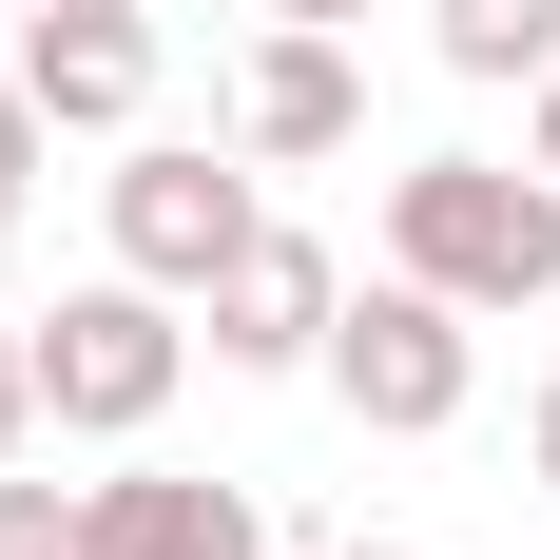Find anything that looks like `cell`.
I'll return each mask as SVG.
<instances>
[{
    "label": "cell",
    "mask_w": 560,
    "mask_h": 560,
    "mask_svg": "<svg viewBox=\"0 0 560 560\" xmlns=\"http://www.w3.org/2000/svg\"><path fill=\"white\" fill-rule=\"evenodd\" d=\"M541 174H560V58H541Z\"/></svg>",
    "instance_id": "9a60e30c"
},
{
    "label": "cell",
    "mask_w": 560,
    "mask_h": 560,
    "mask_svg": "<svg viewBox=\"0 0 560 560\" xmlns=\"http://www.w3.org/2000/svg\"><path fill=\"white\" fill-rule=\"evenodd\" d=\"M483 310H445L425 271H387V290H348L329 310V387H348V425H387V445H425V425H464V387H483Z\"/></svg>",
    "instance_id": "3957f363"
},
{
    "label": "cell",
    "mask_w": 560,
    "mask_h": 560,
    "mask_svg": "<svg viewBox=\"0 0 560 560\" xmlns=\"http://www.w3.org/2000/svg\"><path fill=\"white\" fill-rule=\"evenodd\" d=\"M0 20H20V0H0Z\"/></svg>",
    "instance_id": "e0dca14e"
},
{
    "label": "cell",
    "mask_w": 560,
    "mask_h": 560,
    "mask_svg": "<svg viewBox=\"0 0 560 560\" xmlns=\"http://www.w3.org/2000/svg\"><path fill=\"white\" fill-rule=\"evenodd\" d=\"M194 310H213V368H329V310H348V271L310 252V232H252V252L194 290Z\"/></svg>",
    "instance_id": "8992f818"
},
{
    "label": "cell",
    "mask_w": 560,
    "mask_h": 560,
    "mask_svg": "<svg viewBox=\"0 0 560 560\" xmlns=\"http://www.w3.org/2000/svg\"><path fill=\"white\" fill-rule=\"evenodd\" d=\"M20 348H39V425H78V445H136V425L174 406V368H194V329H174V290H155V271L58 290Z\"/></svg>",
    "instance_id": "7a4b0ae2"
},
{
    "label": "cell",
    "mask_w": 560,
    "mask_h": 560,
    "mask_svg": "<svg viewBox=\"0 0 560 560\" xmlns=\"http://www.w3.org/2000/svg\"><path fill=\"white\" fill-rule=\"evenodd\" d=\"M0 232H20V213H0Z\"/></svg>",
    "instance_id": "ac0fdd59"
},
{
    "label": "cell",
    "mask_w": 560,
    "mask_h": 560,
    "mask_svg": "<svg viewBox=\"0 0 560 560\" xmlns=\"http://www.w3.org/2000/svg\"><path fill=\"white\" fill-rule=\"evenodd\" d=\"M271 20H329V39H348V20H368V0H271Z\"/></svg>",
    "instance_id": "5bb4252c"
},
{
    "label": "cell",
    "mask_w": 560,
    "mask_h": 560,
    "mask_svg": "<svg viewBox=\"0 0 560 560\" xmlns=\"http://www.w3.org/2000/svg\"><path fill=\"white\" fill-rule=\"evenodd\" d=\"M425 39H445V78H483V97H541V58H560V0H425Z\"/></svg>",
    "instance_id": "9c48e42d"
},
{
    "label": "cell",
    "mask_w": 560,
    "mask_h": 560,
    "mask_svg": "<svg viewBox=\"0 0 560 560\" xmlns=\"http://www.w3.org/2000/svg\"><path fill=\"white\" fill-rule=\"evenodd\" d=\"M0 560H78V503H58V483H20V464H0Z\"/></svg>",
    "instance_id": "30bf717a"
},
{
    "label": "cell",
    "mask_w": 560,
    "mask_h": 560,
    "mask_svg": "<svg viewBox=\"0 0 560 560\" xmlns=\"http://www.w3.org/2000/svg\"><path fill=\"white\" fill-rule=\"evenodd\" d=\"M20 78L58 136H136L155 116V20L136 0H20Z\"/></svg>",
    "instance_id": "5b68a950"
},
{
    "label": "cell",
    "mask_w": 560,
    "mask_h": 560,
    "mask_svg": "<svg viewBox=\"0 0 560 560\" xmlns=\"http://www.w3.org/2000/svg\"><path fill=\"white\" fill-rule=\"evenodd\" d=\"M522 464H541V483H560V387H541V406H522Z\"/></svg>",
    "instance_id": "4fadbf2b"
},
{
    "label": "cell",
    "mask_w": 560,
    "mask_h": 560,
    "mask_svg": "<svg viewBox=\"0 0 560 560\" xmlns=\"http://www.w3.org/2000/svg\"><path fill=\"white\" fill-rule=\"evenodd\" d=\"M39 136H58V116H39V78H20V58H0V213H20V194H39Z\"/></svg>",
    "instance_id": "8fae6325"
},
{
    "label": "cell",
    "mask_w": 560,
    "mask_h": 560,
    "mask_svg": "<svg viewBox=\"0 0 560 560\" xmlns=\"http://www.w3.org/2000/svg\"><path fill=\"white\" fill-rule=\"evenodd\" d=\"M387 271H425L445 310H541L560 290V174H503V155L387 174Z\"/></svg>",
    "instance_id": "6da1fadb"
},
{
    "label": "cell",
    "mask_w": 560,
    "mask_h": 560,
    "mask_svg": "<svg viewBox=\"0 0 560 560\" xmlns=\"http://www.w3.org/2000/svg\"><path fill=\"white\" fill-rule=\"evenodd\" d=\"M348 560H406V541H348Z\"/></svg>",
    "instance_id": "2e32d148"
},
{
    "label": "cell",
    "mask_w": 560,
    "mask_h": 560,
    "mask_svg": "<svg viewBox=\"0 0 560 560\" xmlns=\"http://www.w3.org/2000/svg\"><path fill=\"white\" fill-rule=\"evenodd\" d=\"M252 232H271V213H252V174H232V155H194V136H136V155H116V271L213 290Z\"/></svg>",
    "instance_id": "277c9868"
},
{
    "label": "cell",
    "mask_w": 560,
    "mask_h": 560,
    "mask_svg": "<svg viewBox=\"0 0 560 560\" xmlns=\"http://www.w3.org/2000/svg\"><path fill=\"white\" fill-rule=\"evenodd\" d=\"M232 136H252V155H348V136H368V78H348V39H329V20H271V39H252Z\"/></svg>",
    "instance_id": "52a82bcc"
},
{
    "label": "cell",
    "mask_w": 560,
    "mask_h": 560,
    "mask_svg": "<svg viewBox=\"0 0 560 560\" xmlns=\"http://www.w3.org/2000/svg\"><path fill=\"white\" fill-rule=\"evenodd\" d=\"M20 445H39V348L0 329V464H20Z\"/></svg>",
    "instance_id": "7c38bea8"
},
{
    "label": "cell",
    "mask_w": 560,
    "mask_h": 560,
    "mask_svg": "<svg viewBox=\"0 0 560 560\" xmlns=\"http://www.w3.org/2000/svg\"><path fill=\"white\" fill-rule=\"evenodd\" d=\"M78 560H252V483H194V464L78 483Z\"/></svg>",
    "instance_id": "ba28073f"
}]
</instances>
